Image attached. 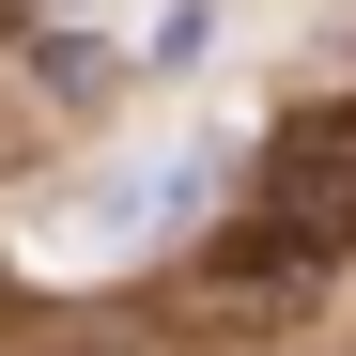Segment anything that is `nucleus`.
I'll list each match as a JSON object with an SVG mask.
<instances>
[{"mask_svg":"<svg viewBox=\"0 0 356 356\" xmlns=\"http://www.w3.org/2000/svg\"><path fill=\"white\" fill-rule=\"evenodd\" d=\"M0 16H16V0H0Z\"/></svg>","mask_w":356,"mask_h":356,"instance_id":"nucleus-3","label":"nucleus"},{"mask_svg":"<svg viewBox=\"0 0 356 356\" xmlns=\"http://www.w3.org/2000/svg\"><path fill=\"white\" fill-rule=\"evenodd\" d=\"M217 202V155H124V170H93V186L47 217V264H140V248H170V232H186Z\"/></svg>","mask_w":356,"mask_h":356,"instance_id":"nucleus-2","label":"nucleus"},{"mask_svg":"<svg viewBox=\"0 0 356 356\" xmlns=\"http://www.w3.org/2000/svg\"><path fill=\"white\" fill-rule=\"evenodd\" d=\"M341 248H356V93H325L310 124L264 155V202L232 232V264L279 279V264H341Z\"/></svg>","mask_w":356,"mask_h":356,"instance_id":"nucleus-1","label":"nucleus"}]
</instances>
